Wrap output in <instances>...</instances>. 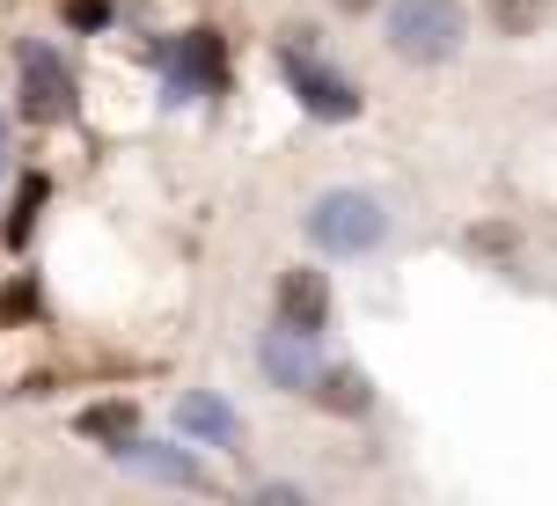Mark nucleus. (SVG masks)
<instances>
[{
    "instance_id": "nucleus-8",
    "label": "nucleus",
    "mask_w": 557,
    "mask_h": 506,
    "mask_svg": "<svg viewBox=\"0 0 557 506\" xmlns=\"http://www.w3.org/2000/svg\"><path fill=\"white\" fill-rule=\"evenodd\" d=\"M176 425L191 433V441H213V448H243V419H235V404H221V396H176Z\"/></svg>"
},
{
    "instance_id": "nucleus-7",
    "label": "nucleus",
    "mask_w": 557,
    "mask_h": 506,
    "mask_svg": "<svg viewBox=\"0 0 557 506\" xmlns=\"http://www.w3.org/2000/svg\"><path fill=\"white\" fill-rule=\"evenodd\" d=\"M278 323H294V331H331V280L323 272H308V264H294V272H278Z\"/></svg>"
},
{
    "instance_id": "nucleus-10",
    "label": "nucleus",
    "mask_w": 557,
    "mask_h": 506,
    "mask_svg": "<svg viewBox=\"0 0 557 506\" xmlns=\"http://www.w3.org/2000/svg\"><path fill=\"white\" fill-rule=\"evenodd\" d=\"M308 396H315L323 411H345V419H360L367 404H374V390H367V374H360V367H323Z\"/></svg>"
},
{
    "instance_id": "nucleus-14",
    "label": "nucleus",
    "mask_w": 557,
    "mask_h": 506,
    "mask_svg": "<svg viewBox=\"0 0 557 506\" xmlns=\"http://www.w3.org/2000/svg\"><path fill=\"white\" fill-rule=\"evenodd\" d=\"M29 309H37V286H29V280H15L8 294H0V323H23Z\"/></svg>"
},
{
    "instance_id": "nucleus-2",
    "label": "nucleus",
    "mask_w": 557,
    "mask_h": 506,
    "mask_svg": "<svg viewBox=\"0 0 557 506\" xmlns=\"http://www.w3.org/2000/svg\"><path fill=\"white\" fill-rule=\"evenodd\" d=\"M462 37H470L462 0H389V52L396 59L441 66V59L462 52Z\"/></svg>"
},
{
    "instance_id": "nucleus-1",
    "label": "nucleus",
    "mask_w": 557,
    "mask_h": 506,
    "mask_svg": "<svg viewBox=\"0 0 557 506\" xmlns=\"http://www.w3.org/2000/svg\"><path fill=\"white\" fill-rule=\"evenodd\" d=\"M308 243L315 250H331V257H367V250H382V235H389V206L374 192H360V184H337V192L323 198H308Z\"/></svg>"
},
{
    "instance_id": "nucleus-11",
    "label": "nucleus",
    "mask_w": 557,
    "mask_h": 506,
    "mask_svg": "<svg viewBox=\"0 0 557 506\" xmlns=\"http://www.w3.org/2000/svg\"><path fill=\"white\" fill-rule=\"evenodd\" d=\"M139 433V411L125 404V396H111V404H88L82 411V441H103V448H125Z\"/></svg>"
},
{
    "instance_id": "nucleus-5",
    "label": "nucleus",
    "mask_w": 557,
    "mask_h": 506,
    "mask_svg": "<svg viewBox=\"0 0 557 506\" xmlns=\"http://www.w3.org/2000/svg\"><path fill=\"white\" fill-rule=\"evenodd\" d=\"M23 118H37V125L74 118V74L52 45H23Z\"/></svg>"
},
{
    "instance_id": "nucleus-6",
    "label": "nucleus",
    "mask_w": 557,
    "mask_h": 506,
    "mask_svg": "<svg viewBox=\"0 0 557 506\" xmlns=\"http://www.w3.org/2000/svg\"><path fill=\"white\" fill-rule=\"evenodd\" d=\"M257 367L272 374L278 390H294V396H308V390H315V374H323V360H315V337L294 331V323L264 331V345H257Z\"/></svg>"
},
{
    "instance_id": "nucleus-12",
    "label": "nucleus",
    "mask_w": 557,
    "mask_h": 506,
    "mask_svg": "<svg viewBox=\"0 0 557 506\" xmlns=\"http://www.w3.org/2000/svg\"><path fill=\"white\" fill-rule=\"evenodd\" d=\"M45 198H52V184H45V176H23L15 213H8V227H0V235H8V250H23V243H29V221H37V206H45Z\"/></svg>"
},
{
    "instance_id": "nucleus-17",
    "label": "nucleus",
    "mask_w": 557,
    "mask_h": 506,
    "mask_svg": "<svg viewBox=\"0 0 557 506\" xmlns=\"http://www.w3.org/2000/svg\"><path fill=\"white\" fill-rule=\"evenodd\" d=\"M0 169H8V147H0Z\"/></svg>"
},
{
    "instance_id": "nucleus-3",
    "label": "nucleus",
    "mask_w": 557,
    "mask_h": 506,
    "mask_svg": "<svg viewBox=\"0 0 557 506\" xmlns=\"http://www.w3.org/2000/svg\"><path fill=\"white\" fill-rule=\"evenodd\" d=\"M154 66L169 74V96L191 103V96H206V88H221L227 45H221V29H184V37H162V45H154Z\"/></svg>"
},
{
    "instance_id": "nucleus-16",
    "label": "nucleus",
    "mask_w": 557,
    "mask_h": 506,
    "mask_svg": "<svg viewBox=\"0 0 557 506\" xmlns=\"http://www.w3.org/2000/svg\"><path fill=\"white\" fill-rule=\"evenodd\" d=\"M337 15H367V8H374V0H331Z\"/></svg>"
},
{
    "instance_id": "nucleus-9",
    "label": "nucleus",
    "mask_w": 557,
    "mask_h": 506,
    "mask_svg": "<svg viewBox=\"0 0 557 506\" xmlns=\"http://www.w3.org/2000/svg\"><path fill=\"white\" fill-rule=\"evenodd\" d=\"M117 462L125 470H139V478H154V484H176V492H206V470H198L191 455H176V448H147V441H125L117 448Z\"/></svg>"
},
{
    "instance_id": "nucleus-4",
    "label": "nucleus",
    "mask_w": 557,
    "mask_h": 506,
    "mask_svg": "<svg viewBox=\"0 0 557 506\" xmlns=\"http://www.w3.org/2000/svg\"><path fill=\"white\" fill-rule=\"evenodd\" d=\"M278 66H286V88L301 96L308 118H331V125L360 118V88L345 82V74H331V66L308 52V45H278Z\"/></svg>"
},
{
    "instance_id": "nucleus-15",
    "label": "nucleus",
    "mask_w": 557,
    "mask_h": 506,
    "mask_svg": "<svg viewBox=\"0 0 557 506\" xmlns=\"http://www.w3.org/2000/svg\"><path fill=\"white\" fill-rule=\"evenodd\" d=\"M66 23L74 29H103L111 23V0H66Z\"/></svg>"
},
{
    "instance_id": "nucleus-13",
    "label": "nucleus",
    "mask_w": 557,
    "mask_h": 506,
    "mask_svg": "<svg viewBox=\"0 0 557 506\" xmlns=\"http://www.w3.org/2000/svg\"><path fill=\"white\" fill-rule=\"evenodd\" d=\"M492 23H499L506 37H529V29L543 23V0H492Z\"/></svg>"
}]
</instances>
